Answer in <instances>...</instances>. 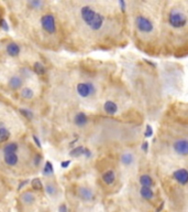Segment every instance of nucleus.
<instances>
[{
    "mask_svg": "<svg viewBox=\"0 0 188 212\" xmlns=\"http://www.w3.org/2000/svg\"><path fill=\"white\" fill-rule=\"evenodd\" d=\"M155 17V12L151 11L150 9L142 10L140 13L134 18V26L136 31L139 32L140 35L146 37V38H154L157 35V22L159 19Z\"/></svg>",
    "mask_w": 188,
    "mask_h": 212,
    "instance_id": "nucleus-1",
    "label": "nucleus"
},
{
    "mask_svg": "<svg viewBox=\"0 0 188 212\" xmlns=\"http://www.w3.org/2000/svg\"><path fill=\"white\" fill-rule=\"evenodd\" d=\"M81 19L84 20V22L89 27L90 29L94 31H98L102 28L104 23V17L99 13V12L95 11L93 8L90 7H83L80 10Z\"/></svg>",
    "mask_w": 188,
    "mask_h": 212,
    "instance_id": "nucleus-2",
    "label": "nucleus"
},
{
    "mask_svg": "<svg viewBox=\"0 0 188 212\" xmlns=\"http://www.w3.org/2000/svg\"><path fill=\"white\" fill-rule=\"evenodd\" d=\"M95 86H94V84H91V83H86V82H83V83H79V84H77V86H76V91H77V93H78L79 96H81V97H89V96H91L94 93H95Z\"/></svg>",
    "mask_w": 188,
    "mask_h": 212,
    "instance_id": "nucleus-3",
    "label": "nucleus"
},
{
    "mask_svg": "<svg viewBox=\"0 0 188 212\" xmlns=\"http://www.w3.org/2000/svg\"><path fill=\"white\" fill-rule=\"evenodd\" d=\"M41 23L43 29L47 32V33H55L56 31V23H55V18L52 15H45L41 19Z\"/></svg>",
    "mask_w": 188,
    "mask_h": 212,
    "instance_id": "nucleus-4",
    "label": "nucleus"
},
{
    "mask_svg": "<svg viewBox=\"0 0 188 212\" xmlns=\"http://www.w3.org/2000/svg\"><path fill=\"white\" fill-rule=\"evenodd\" d=\"M173 149L176 154L180 156H188V139L185 138H180L174 142Z\"/></svg>",
    "mask_w": 188,
    "mask_h": 212,
    "instance_id": "nucleus-5",
    "label": "nucleus"
},
{
    "mask_svg": "<svg viewBox=\"0 0 188 212\" xmlns=\"http://www.w3.org/2000/svg\"><path fill=\"white\" fill-rule=\"evenodd\" d=\"M173 178L174 180L176 181L177 183H179L182 186H186L188 183V170L185 168H179L176 169L175 171L173 172Z\"/></svg>",
    "mask_w": 188,
    "mask_h": 212,
    "instance_id": "nucleus-6",
    "label": "nucleus"
},
{
    "mask_svg": "<svg viewBox=\"0 0 188 212\" xmlns=\"http://www.w3.org/2000/svg\"><path fill=\"white\" fill-rule=\"evenodd\" d=\"M78 197L84 201H90L94 198V192L91 191V189L87 188V187H79Z\"/></svg>",
    "mask_w": 188,
    "mask_h": 212,
    "instance_id": "nucleus-7",
    "label": "nucleus"
},
{
    "mask_svg": "<svg viewBox=\"0 0 188 212\" xmlns=\"http://www.w3.org/2000/svg\"><path fill=\"white\" fill-rule=\"evenodd\" d=\"M104 110L109 115H115L118 112V105L112 101H107L104 105Z\"/></svg>",
    "mask_w": 188,
    "mask_h": 212,
    "instance_id": "nucleus-8",
    "label": "nucleus"
},
{
    "mask_svg": "<svg viewBox=\"0 0 188 212\" xmlns=\"http://www.w3.org/2000/svg\"><path fill=\"white\" fill-rule=\"evenodd\" d=\"M22 83H23V80L18 75L12 76L11 79L9 80V86L11 87L12 90H18V88H20V87L22 86Z\"/></svg>",
    "mask_w": 188,
    "mask_h": 212,
    "instance_id": "nucleus-9",
    "label": "nucleus"
},
{
    "mask_svg": "<svg viewBox=\"0 0 188 212\" xmlns=\"http://www.w3.org/2000/svg\"><path fill=\"white\" fill-rule=\"evenodd\" d=\"M74 122H75V124L77 126L83 127V126H85L88 123V117H87V115L85 113H78L75 116V118H74Z\"/></svg>",
    "mask_w": 188,
    "mask_h": 212,
    "instance_id": "nucleus-10",
    "label": "nucleus"
},
{
    "mask_svg": "<svg viewBox=\"0 0 188 212\" xmlns=\"http://www.w3.org/2000/svg\"><path fill=\"white\" fill-rule=\"evenodd\" d=\"M140 195H141L142 198H144L146 200H150V199H152L154 197V192L150 187L142 186L141 189H140Z\"/></svg>",
    "mask_w": 188,
    "mask_h": 212,
    "instance_id": "nucleus-11",
    "label": "nucleus"
},
{
    "mask_svg": "<svg viewBox=\"0 0 188 212\" xmlns=\"http://www.w3.org/2000/svg\"><path fill=\"white\" fill-rule=\"evenodd\" d=\"M115 179H116V174L112 170H108L102 174V180L106 185H112L115 182Z\"/></svg>",
    "mask_w": 188,
    "mask_h": 212,
    "instance_id": "nucleus-12",
    "label": "nucleus"
},
{
    "mask_svg": "<svg viewBox=\"0 0 188 212\" xmlns=\"http://www.w3.org/2000/svg\"><path fill=\"white\" fill-rule=\"evenodd\" d=\"M7 52H8L9 55H11V56H17L19 53H20V48L18 45L17 43H9L7 45Z\"/></svg>",
    "mask_w": 188,
    "mask_h": 212,
    "instance_id": "nucleus-13",
    "label": "nucleus"
},
{
    "mask_svg": "<svg viewBox=\"0 0 188 212\" xmlns=\"http://www.w3.org/2000/svg\"><path fill=\"white\" fill-rule=\"evenodd\" d=\"M21 201L26 204H32L35 201V197L32 192L26 191V192H24V193L21 195Z\"/></svg>",
    "mask_w": 188,
    "mask_h": 212,
    "instance_id": "nucleus-14",
    "label": "nucleus"
},
{
    "mask_svg": "<svg viewBox=\"0 0 188 212\" xmlns=\"http://www.w3.org/2000/svg\"><path fill=\"white\" fill-rule=\"evenodd\" d=\"M140 183H141V186H144V187H153L154 182H153V179L151 178V176L149 174H141L140 176V179H139Z\"/></svg>",
    "mask_w": 188,
    "mask_h": 212,
    "instance_id": "nucleus-15",
    "label": "nucleus"
},
{
    "mask_svg": "<svg viewBox=\"0 0 188 212\" xmlns=\"http://www.w3.org/2000/svg\"><path fill=\"white\" fill-rule=\"evenodd\" d=\"M18 156L17 154H6L5 155V163L9 166H15L18 163Z\"/></svg>",
    "mask_w": 188,
    "mask_h": 212,
    "instance_id": "nucleus-16",
    "label": "nucleus"
},
{
    "mask_svg": "<svg viewBox=\"0 0 188 212\" xmlns=\"http://www.w3.org/2000/svg\"><path fill=\"white\" fill-rule=\"evenodd\" d=\"M120 160H121V163H123V165L130 166L131 163L134 161V157H133V155L131 154V153H125V154L121 155V158H120Z\"/></svg>",
    "mask_w": 188,
    "mask_h": 212,
    "instance_id": "nucleus-17",
    "label": "nucleus"
},
{
    "mask_svg": "<svg viewBox=\"0 0 188 212\" xmlns=\"http://www.w3.org/2000/svg\"><path fill=\"white\" fill-rule=\"evenodd\" d=\"M9 137H10L9 131L5 127L2 123H0V142H7L9 139Z\"/></svg>",
    "mask_w": 188,
    "mask_h": 212,
    "instance_id": "nucleus-18",
    "label": "nucleus"
},
{
    "mask_svg": "<svg viewBox=\"0 0 188 212\" xmlns=\"http://www.w3.org/2000/svg\"><path fill=\"white\" fill-rule=\"evenodd\" d=\"M18 150V144L15 142H9L3 147V154H15Z\"/></svg>",
    "mask_w": 188,
    "mask_h": 212,
    "instance_id": "nucleus-19",
    "label": "nucleus"
},
{
    "mask_svg": "<svg viewBox=\"0 0 188 212\" xmlns=\"http://www.w3.org/2000/svg\"><path fill=\"white\" fill-rule=\"evenodd\" d=\"M33 95H34L33 91H32L31 88H29V87H24V88H22V91H21V96H22L23 99H30L33 97Z\"/></svg>",
    "mask_w": 188,
    "mask_h": 212,
    "instance_id": "nucleus-20",
    "label": "nucleus"
},
{
    "mask_svg": "<svg viewBox=\"0 0 188 212\" xmlns=\"http://www.w3.org/2000/svg\"><path fill=\"white\" fill-rule=\"evenodd\" d=\"M84 150H85L84 147L79 146V147H77V148L73 149V150L70 153V156H73V157H79V156H81V155H84Z\"/></svg>",
    "mask_w": 188,
    "mask_h": 212,
    "instance_id": "nucleus-21",
    "label": "nucleus"
},
{
    "mask_svg": "<svg viewBox=\"0 0 188 212\" xmlns=\"http://www.w3.org/2000/svg\"><path fill=\"white\" fill-rule=\"evenodd\" d=\"M31 185H32V188L35 189V190H41V189L43 188V185H42V182H41V180L39 178L33 179L31 181Z\"/></svg>",
    "mask_w": 188,
    "mask_h": 212,
    "instance_id": "nucleus-22",
    "label": "nucleus"
},
{
    "mask_svg": "<svg viewBox=\"0 0 188 212\" xmlns=\"http://www.w3.org/2000/svg\"><path fill=\"white\" fill-rule=\"evenodd\" d=\"M34 71L38 73V74H44V73H45V67H44V65L42 63L36 62V63L34 64Z\"/></svg>",
    "mask_w": 188,
    "mask_h": 212,
    "instance_id": "nucleus-23",
    "label": "nucleus"
},
{
    "mask_svg": "<svg viewBox=\"0 0 188 212\" xmlns=\"http://www.w3.org/2000/svg\"><path fill=\"white\" fill-rule=\"evenodd\" d=\"M53 171H54V169H53L52 163H50V161H46V163H45V166H44L43 174H53Z\"/></svg>",
    "mask_w": 188,
    "mask_h": 212,
    "instance_id": "nucleus-24",
    "label": "nucleus"
},
{
    "mask_svg": "<svg viewBox=\"0 0 188 212\" xmlns=\"http://www.w3.org/2000/svg\"><path fill=\"white\" fill-rule=\"evenodd\" d=\"M45 189H46V192L50 196H55L56 195V192H57L55 186H53V185H46V188Z\"/></svg>",
    "mask_w": 188,
    "mask_h": 212,
    "instance_id": "nucleus-25",
    "label": "nucleus"
},
{
    "mask_svg": "<svg viewBox=\"0 0 188 212\" xmlns=\"http://www.w3.org/2000/svg\"><path fill=\"white\" fill-rule=\"evenodd\" d=\"M29 5L33 7V8L38 9V8H40L42 5H43V2H42V1H39V0H35V1H30Z\"/></svg>",
    "mask_w": 188,
    "mask_h": 212,
    "instance_id": "nucleus-26",
    "label": "nucleus"
},
{
    "mask_svg": "<svg viewBox=\"0 0 188 212\" xmlns=\"http://www.w3.org/2000/svg\"><path fill=\"white\" fill-rule=\"evenodd\" d=\"M152 134H153V128L151 127L150 125H146V127H145L144 136L145 137H151V136H152Z\"/></svg>",
    "mask_w": 188,
    "mask_h": 212,
    "instance_id": "nucleus-27",
    "label": "nucleus"
},
{
    "mask_svg": "<svg viewBox=\"0 0 188 212\" xmlns=\"http://www.w3.org/2000/svg\"><path fill=\"white\" fill-rule=\"evenodd\" d=\"M20 113L23 114V116L28 117V118H32V117H33V114L28 110H20Z\"/></svg>",
    "mask_w": 188,
    "mask_h": 212,
    "instance_id": "nucleus-28",
    "label": "nucleus"
},
{
    "mask_svg": "<svg viewBox=\"0 0 188 212\" xmlns=\"http://www.w3.org/2000/svg\"><path fill=\"white\" fill-rule=\"evenodd\" d=\"M58 212H68V209H67V206L65 203H62L61 206L58 207Z\"/></svg>",
    "mask_w": 188,
    "mask_h": 212,
    "instance_id": "nucleus-29",
    "label": "nucleus"
},
{
    "mask_svg": "<svg viewBox=\"0 0 188 212\" xmlns=\"http://www.w3.org/2000/svg\"><path fill=\"white\" fill-rule=\"evenodd\" d=\"M0 27H1V28H2L3 30H9V28H8V24H7V22H6V20H1L0 21Z\"/></svg>",
    "mask_w": 188,
    "mask_h": 212,
    "instance_id": "nucleus-30",
    "label": "nucleus"
},
{
    "mask_svg": "<svg viewBox=\"0 0 188 212\" xmlns=\"http://www.w3.org/2000/svg\"><path fill=\"white\" fill-rule=\"evenodd\" d=\"M148 149H149V142L145 140V142H142V150L144 151V153H146V151H148Z\"/></svg>",
    "mask_w": 188,
    "mask_h": 212,
    "instance_id": "nucleus-31",
    "label": "nucleus"
},
{
    "mask_svg": "<svg viewBox=\"0 0 188 212\" xmlns=\"http://www.w3.org/2000/svg\"><path fill=\"white\" fill-rule=\"evenodd\" d=\"M119 6H120V9H121V11H123L125 12V6H127V3L125 2V1H122V0H120L119 1Z\"/></svg>",
    "mask_w": 188,
    "mask_h": 212,
    "instance_id": "nucleus-32",
    "label": "nucleus"
},
{
    "mask_svg": "<svg viewBox=\"0 0 188 212\" xmlns=\"http://www.w3.org/2000/svg\"><path fill=\"white\" fill-rule=\"evenodd\" d=\"M40 161H41V156L39 154H36L34 156V165L38 166L39 163H40Z\"/></svg>",
    "mask_w": 188,
    "mask_h": 212,
    "instance_id": "nucleus-33",
    "label": "nucleus"
},
{
    "mask_svg": "<svg viewBox=\"0 0 188 212\" xmlns=\"http://www.w3.org/2000/svg\"><path fill=\"white\" fill-rule=\"evenodd\" d=\"M70 165V160H67V161H64V163H61V166L63 167V168H67Z\"/></svg>",
    "mask_w": 188,
    "mask_h": 212,
    "instance_id": "nucleus-34",
    "label": "nucleus"
},
{
    "mask_svg": "<svg viewBox=\"0 0 188 212\" xmlns=\"http://www.w3.org/2000/svg\"><path fill=\"white\" fill-rule=\"evenodd\" d=\"M33 140H34V142H35V144H36V145H38V147H40V148H41V144H40V140H39V138H38V137H36V136H35V135H34V136H33Z\"/></svg>",
    "mask_w": 188,
    "mask_h": 212,
    "instance_id": "nucleus-35",
    "label": "nucleus"
},
{
    "mask_svg": "<svg viewBox=\"0 0 188 212\" xmlns=\"http://www.w3.org/2000/svg\"><path fill=\"white\" fill-rule=\"evenodd\" d=\"M84 156H86L87 158L90 157V151H89V149L85 148V150H84Z\"/></svg>",
    "mask_w": 188,
    "mask_h": 212,
    "instance_id": "nucleus-36",
    "label": "nucleus"
},
{
    "mask_svg": "<svg viewBox=\"0 0 188 212\" xmlns=\"http://www.w3.org/2000/svg\"><path fill=\"white\" fill-rule=\"evenodd\" d=\"M163 208H164V203H163V202H162V203H161V206H159V208H157L156 212H161V210H162Z\"/></svg>",
    "mask_w": 188,
    "mask_h": 212,
    "instance_id": "nucleus-37",
    "label": "nucleus"
},
{
    "mask_svg": "<svg viewBox=\"0 0 188 212\" xmlns=\"http://www.w3.org/2000/svg\"><path fill=\"white\" fill-rule=\"evenodd\" d=\"M26 183H28V180H24L23 182H21V183H20V186H19V188H18V189H21L22 187L24 186V185H26Z\"/></svg>",
    "mask_w": 188,
    "mask_h": 212,
    "instance_id": "nucleus-38",
    "label": "nucleus"
}]
</instances>
